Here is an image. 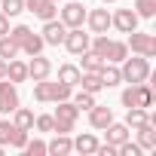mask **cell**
<instances>
[{"label":"cell","mask_w":156,"mask_h":156,"mask_svg":"<svg viewBox=\"0 0 156 156\" xmlns=\"http://www.w3.org/2000/svg\"><path fill=\"white\" fill-rule=\"evenodd\" d=\"M86 6L80 0H64V6L58 9V19L64 22V28H83L86 25Z\"/></svg>","instance_id":"obj_5"},{"label":"cell","mask_w":156,"mask_h":156,"mask_svg":"<svg viewBox=\"0 0 156 156\" xmlns=\"http://www.w3.org/2000/svg\"><path fill=\"white\" fill-rule=\"evenodd\" d=\"M6 80H12L16 86L25 83V80H28V61H22L19 55L9 58V61H6Z\"/></svg>","instance_id":"obj_16"},{"label":"cell","mask_w":156,"mask_h":156,"mask_svg":"<svg viewBox=\"0 0 156 156\" xmlns=\"http://www.w3.org/2000/svg\"><path fill=\"white\" fill-rule=\"evenodd\" d=\"M0 156H3V144H0Z\"/></svg>","instance_id":"obj_41"},{"label":"cell","mask_w":156,"mask_h":156,"mask_svg":"<svg viewBox=\"0 0 156 156\" xmlns=\"http://www.w3.org/2000/svg\"><path fill=\"white\" fill-rule=\"evenodd\" d=\"M110 122H113V110H110L107 104H92V107H89V126H92V129L104 132V126H110Z\"/></svg>","instance_id":"obj_14"},{"label":"cell","mask_w":156,"mask_h":156,"mask_svg":"<svg viewBox=\"0 0 156 156\" xmlns=\"http://www.w3.org/2000/svg\"><path fill=\"white\" fill-rule=\"evenodd\" d=\"M119 101H122V107H153V89H150V83H129V89H122Z\"/></svg>","instance_id":"obj_4"},{"label":"cell","mask_w":156,"mask_h":156,"mask_svg":"<svg viewBox=\"0 0 156 156\" xmlns=\"http://www.w3.org/2000/svg\"><path fill=\"white\" fill-rule=\"evenodd\" d=\"M52 126H55L52 113H40V116H34V129H37V132H52Z\"/></svg>","instance_id":"obj_34"},{"label":"cell","mask_w":156,"mask_h":156,"mask_svg":"<svg viewBox=\"0 0 156 156\" xmlns=\"http://www.w3.org/2000/svg\"><path fill=\"white\" fill-rule=\"evenodd\" d=\"M19 49H22V52L31 58V55H40V52L46 49V43H43V37H40V34H34V31H31V34H28V40H25Z\"/></svg>","instance_id":"obj_27"},{"label":"cell","mask_w":156,"mask_h":156,"mask_svg":"<svg viewBox=\"0 0 156 156\" xmlns=\"http://www.w3.org/2000/svg\"><path fill=\"white\" fill-rule=\"evenodd\" d=\"M119 73H122V83H147L150 80V58L135 55V58H122L119 61Z\"/></svg>","instance_id":"obj_2"},{"label":"cell","mask_w":156,"mask_h":156,"mask_svg":"<svg viewBox=\"0 0 156 156\" xmlns=\"http://www.w3.org/2000/svg\"><path fill=\"white\" fill-rule=\"evenodd\" d=\"M22 49H19V43L6 34V37H0V58H3V61H9V58H16Z\"/></svg>","instance_id":"obj_28"},{"label":"cell","mask_w":156,"mask_h":156,"mask_svg":"<svg viewBox=\"0 0 156 156\" xmlns=\"http://www.w3.org/2000/svg\"><path fill=\"white\" fill-rule=\"evenodd\" d=\"M95 147H98V138H95L92 132H83V135H76V138H73V150H76V153H83V156H92Z\"/></svg>","instance_id":"obj_20"},{"label":"cell","mask_w":156,"mask_h":156,"mask_svg":"<svg viewBox=\"0 0 156 156\" xmlns=\"http://www.w3.org/2000/svg\"><path fill=\"white\" fill-rule=\"evenodd\" d=\"M64 34H67V28H64L61 19H49V22H43L40 37H43L46 46H61V43H64Z\"/></svg>","instance_id":"obj_9"},{"label":"cell","mask_w":156,"mask_h":156,"mask_svg":"<svg viewBox=\"0 0 156 156\" xmlns=\"http://www.w3.org/2000/svg\"><path fill=\"white\" fill-rule=\"evenodd\" d=\"M46 153H55V156H67V153H73V138L55 132V138L46 144Z\"/></svg>","instance_id":"obj_17"},{"label":"cell","mask_w":156,"mask_h":156,"mask_svg":"<svg viewBox=\"0 0 156 156\" xmlns=\"http://www.w3.org/2000/svg\"><path fill=\"white\" fill-rule=\"evenodd\" d=\"M6 34H9V16L0 12V37H6Z\"/></svg>","instance_id":"obj_38"},{"label":"cell","mask_w":156,"mask_h":156,"mask_svg":"<svg viewBox=\"0 0 156 156\" xmlns=\"http://www.w3.org/2000/svg\"><path fill=\"white\" fill-rule=\"evenodd\" d=\"M52 73V61L40 52V55H31V61H28V80H46V76Z\"/></svg>","instance_id":"obj_13"},{"label":"cell","mask_w":156,"mask_h":156,"mask_svg":"<svg viewBox=\"0 0 156 156\" xmlns=\"http://www.w3.org/2000/svg\"><path fill=\"white\" fill-rule=\"evenodd\" d=\"M28 138H31V132H25V129H16V132H12V141H9V147H16V150H25Z\"/></svg>","instance_id":"obj_36"},{"label":"cell","mask_w":156,"mask_h":156,"mask_svg":"<svg viewBox=\"0 0 156 156\" xmlns=\"http://www.w3.org/2000/svg\"><path fill=\"white\" fill-rule=\"evenodd\" d=\"M3 76H6V61L0 58V80H3Z\"/></svg>","instance_id":"obj_39"},{"label":"cell","mask_w":156,"mask_h":156,"mask_svg":"<svg viewBox=\"0 0 156 156\" xmlns=\"http://www.w3.org/2000/svg\"><path fill=\"white\" fill-rule=\"evenodd\" d=\"M126 46H129L135 55H144V58H153V55H156V37H153V34H141L138 28L129 34Z\"/></svg>","instance_id":"obj_6"},{"label":"cell","mask_w":156,"mask_h":156,"mask_svg":"<svg viewBox=\"0 0 156 156\" xmlns=\"http://www.w3.org/2000/svg\"><path fill=\"white\" fill-rule=\"evenodd\" d=\"M19 104H22V101H19V89H16V83L3 76V80H0V113L9 116Z\"/></svg>","instance_id":"obj_8"},{"label":"cell","mask_w":156,"mask_h":156,"mask_svg":"<svg viewBox=\"0 0 156 156\" xmlns=\"http://www.w3.org/2000/svg\"><path fill=\"white\" fill-rule=\"evenodd\" d=\"M70 101H73V107L80 110V113H83V110H89L92 104H98V101H95V95H92V92H83V89L76 92V95H70Z\"/></svg>","instance_id":"obj_29"},{"label":"cell","mask_w":156,"mask_h":156,"mask_svg":"<svg viewBox=\"0 0 156 156\" xmlns=\"http://www.w3.org/2000/svg\"><path fill=\"white\" fill-rule=\"evenodd\" d=\"M116 153H119V156H141L144 150H141V144H132V138H129V141H122V144L116 147Z\"/></svg>","instance_id":"obj_35"},{"label":"cell","mask_w":156,"mask_h":156,"mask_svg":"<svg viewBox=\"0 0 156 156\" xmlns=\"http://www.w3.org/2000/svg\"><path fill=\"white\" fill-rule=\"evenodd\" d=\"M55 3H64V0H55Z\"/></svg>","instance_id":"obj_42"},{"label":"cell","mask_w":156,"mask_h":156,"mask_svg":"<svg viewBox=\"0 0 156 156\" xmlns=\"http://www.w3.org/2000/svg\"><path fill=\"white\" fill-rule=\"evenodd\" d=\"M98 73H101V83H104V89H113V86H119V83H122L119 64H110V61H107V64H104Z\"/></svg>","instance_id":"obj_23"},{"label":"cell","mask_w":156,"mask_h":156,"mask_svg":"<svg viewBox=\"0 0 156 156\" xmlns=\"http://www.w3.org/2000/svg\"><path fill=\"white\" fill-rule=\"evenodd\" d=\"M25 153H28V156H46V141H40V138H28Z\"/></svg>","instance_id":"obj_32"},{"label":"cell","mask_w":156,"mask_h":156,"mask_svg":"<svg viewBox=\"0 0 156 156\" xmlns=\"http://www.w3.org/2000/svg\"><path fill=\"white\" fill-rule=\"evenodd\" d=\"M80 86H83V92H92V95H98V92L104 89V83H101V73H98V70H83V73H80Z\"/></svg>","instance_id":"obj_19"},{"label":"cell","mask_w":156,"mask_h":156,"mask_svg":"<svg viewBox=\"0 0 156 156\" xmlns=\"http://www.w3.org/2000/svg\"><path fill=\"white\" fill-rule=\"evenodd\" d=\"M135 12H138V19H153L156 16V0H135Z\"/></svg>","instance_id":"obj_31"},{"label":"cell","mask_w":156,"mask_h":156,"mask_svg":"<svg viewBox=\"0 0 156 156\" xmlns=\"http://www.w3.org/2000/svg\"><path fill=\"white\" fill-rule=\"evenodd\" d=\"M101 3H104V6H107V3H116V0H101Z\"/></svg>","instance_id":"obj_40"},{"label":"cell","mask_w":156,"mask_h":156,"mask_svg":"<svg viewBox=\"0 0 156 156\" xmlns=\"http://www.w3.org/2000/svg\"><path fill=\"white\" fill-rule=\"evenodd\" d=\"M25 9H28V12H34L40 22L58 19V3H55V0H25Z\"/></svg>","instance_id":"obj_11"},{"label":"cell","mask_w":156,"mask_h":156,"mask_svg":"<svg viewBox=\"0 0 156 156\" xmlns=\"http://www.w3.org/2000/svg\"><path fill=\"white\" fill-rule=\"evenodd\" d=\"M28 34H31V28H28V25H16V28H9V37H12L19 46L28 40Z\"/></svg>","instance_id":"obj_37"},{"label":"cell","mask_w":156,"mask_h":156,"mask_svg":"<svg viewBox=\"0 0 156 156\" xmlns=\"http://www.w3.org/2000/svg\"><path fill=\"white\" fill-rule=\"evenodd\" d=\"M89 40H92V34H86L83 28H67V34H64V49L70 52V55H80V52H86L89 49Z\"/></svg>","instance_id":"obj_7"},{"label":"cell","mask_w":156,"mask_h":156,"mask_svg":"<svg viewBox=\"0 0 156 156\" xmlns=\"http://www.w3.org/2000/svg\"><path fill=\"white\" fill-rule=\"evenodd\" d=\"M70 86H64V83H52L49 76L46 80H37L34 83V101H40V104H55V101H67L70 98Z\"/></svg>","instance_id":"obj_1"},{"label":"cell","mask_w":156,"mask_h":156,"mask_svg":"<svg viewBox=\"0 0 156 156\" xmlns=\"http://www.w3.org/2000/svg\"><path fill=\"white\" fill-rule=\"evenodd\" d=\"M12 132H16V122L12 119H0V144H3V147L12 141Z\"/></svg>","instance_id":"obj_33"},{"label":"cell","mask_w":156,"mask_h":156,"mask_svg":"<svg viewBox=\"0 0 156 156\" xmlns=\"http://www.w3.org/2000/svg\"><path fill=\"white\" fill-rule=\"evenodd\" d=\"M135 135H138L141 150H156V126L153 122H144L141 129H135Z\"/></svg>","instance_id":"obj_18"},{"label":"cell","mask_w":156,"mask_h":156,"mask_svg":"<svg viewBox=\"0 0 156 156\" xmlns=\"http://www.w3.org/2000/svg\"><path fill=\"white\" fill-rule=\"evenodd\" d=\"M110 28H116L119 34H132L138 28V12L135 9H116V12H110Z\"/></svg>","instance_id":"obj_10"},{"label":"cell","mask_w":156,"mask_h":156,"mask_svg":"<svg viewBox=\"0 0 156 156\" xmlns=\"http://www.w3.org/2000/svg\"><path fill=\"white\" fill-rule=\"evenodd\" d=\"M144 122H150V113H147V107H126V126L135 132V129H141Z\"/></svg>","instance_id":"obj_21"},{"label":"cell","mask_w":156,"mask_h":156,"mask_svg":"<svg viewBox=\"0 0 156 156\" xmlns=\"http://www.w3.org/2000/svg\"><path fill=\"white\" fill-rule=\"evenodd\" d=\"M107 61L98 55V52H92V49H86V52H80V70H101Z\"/></svg>","instance_id":"obj_26"},{"label":"cell","mask_w":156,"mask_h":156,"mask_svg":"<svg viewBox=\"0 0 156 156\" xmlns=\"http://www.w3.org/2000/svg\"><path fill=\"white\" fill-rule=\"evenodd\" d=\"M126 55H129V46H126V40H110L104 61H110V64H119V61H122Z\"/></svg>","instance_id":"obj_25"},{"label":"cell","mask_w":156,"mask_h":156,"mask_svg":"<svg viewBox=\"0 0 156 156\" xmlns=\"http://www.w3.org/2000/svg\"><path fill=\"white\" fill-rule=\"evenodd\" d=\"M0 12L16 19L19 12H25V0H0Z\"/></svg>","instance_id":"obj_30"},{"label":"cell","mask_w":156,"mask_h":156,"mask_svg":"<svg viewBox=\"0 0 156 156\" xmlns=\"http://www.w3.org/2000/svg\"><path fill=\"white\" fill-rule=\"evenodd\" d=\"M12 122H16V129H25V132H34V110L31 107H16L12 110Z\"/></svg>","instance_id":"obj_22"},{"label":"cell","mask_w":156,"mask_h":156,"mask_svg":"<svg viewBox=\"0 0 156 156\" xmlns=\"http://www.w3.org/2000/svg\"><path fill=\"white\" fill-rule=\"evenodd\" d=\"M55 104H58V107H55V113H52V119H55L52 132H58V135H70L73 126H76V116H80V110L73 107L70 98H67V101H55Z\"/></svg>","instance_id":"obj_3"},{"label":"cell","mask_w":156,"mask_h":156,"mask_svg":"<svg viewBox=\"0 0 156 156\" xmlns=\"http://www.w3.org/2000/svg\"><path fill=\"white\" fill-rule=\"evenodd\" d=\"M104 132H107V144H113V147H119L122 141H129L132 138V129L126 126V122H110V126H104Z\"/></svg>","instance_id":"obj_15"},{"label":"cell","mask_w":156,"mask_h":156,"mask_svg":"<svg viewBox=\"0 0 156 156\" xmlns=\"http://www.w3.org/2000/svg\"><path fill=\"white\" fill-rule=\"evenodd\" d=\"M80 73H83V70L76 67V64H61V67H58V83H64V86L73 89V86H80Z\"/></svg>","instance_id":"obj_24"},{"label":"cell","mask_w":156,"mask_h":156,"mask_svg":"<svg viewBox=\"0 0 156 156\" xmlns=\"http://www.w3.org/2000/svg\"><path fill=\"white\" fill-rule=\"evenodd\" d=\"M86 25L92 34H107L110 31V9L101 6V9H89L86 12Z\"/></svg>","instance_id":"obj_12"}]
</instances>
